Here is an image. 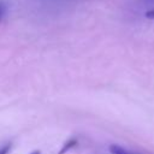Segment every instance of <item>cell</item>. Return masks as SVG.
<instances>
[{"label":"cell","mask_w":154,"mask_h":154,"mask_svg":"<svg viewBox=\"0 0 154 154\" xmlns=\"http://www.w3.org/2000/svg\"><path fill=\"white\" fill-rule=\"evenodd\" d=\"M147 4H154V0H146Z\"/></svg>","instance_id":"cell-7"},{"label":"cell","mask_w":154,"mask_h":154,"mask_svg":"<svg viewBox=\"0 0 154 154\" xmlns=\"http://www.w3.org/2000/svg\"><path fill=\"white\" fill-rule=\"evenodd\" d=\"M109 153L111 154H136V153L130 152V150H128V149H125L118 144H111L109 146Z\"/></svg>","instance_id":"cell-1"},{"label":"cell","mask_w":154,"mask_h":154,"mask_svg":"<svg viewBox=\"0 0 154 154\" xmlns=\"http://www.w3.org/2000/svg\"><path fill=\"white\" fill-rule=\"evenodd\" d=\"M29 154H41V150H34V152H31Z\"/></svg>","instance_id":"cell-6"},{"label":"cell","mask_w":154,"mask_h":154,"mask_svg":"<svg viewBox=\"0 0 154 154\" xmlns=\"http://www.w3.org/2000/svg\"><path fill=\"white\" fill-rule=\"evenodd\" d=\"M76 144H77V140H75V138H70L67 142H65V143H64V146H63V148L60 149L59 154H65V153H66V152H69L71 148L76 147Z\"/></svg>","instance_id":"cell-2"},{"label":"cell","mask_w":154,"mask_h":154,"mask_svg":"<svg viewBox=\"0 0 154 154\" xmlns=\"http://www.w3.org/2000/svg\"><path fill=\"white\" fill-rule=\"evenodd\" d=\"M10 148H11V146H10V144H5L4 147H1V148H0V154H7V153H8V150H10Z\"/></svg>","instance_id":"cell-4"},{"label":"cell","mask_w":154,"mask_h":154,"mask_svg":"<svg viewBox=\"0 0 154 154\" xmlns=\"http://www.w3.org/2000/svg\"><path fill=\"white\" fill-rule=\"evenodd\" d=\"M146 17L149 18V19H154V7L146 12Z\"/></svg>","instance_id":"cell-5"},{"label":"cell","mask_w":154,"mask_h":154,"mask_svg":"<svg viewBox=\"0 0 154 154\" xmlns=\"http://www.w3.org/2000/svg\"><path fill=\"white\" fill-rule=\"evenodd\" d=\"M5 13H6V4L4 0H0V22L5 17Z\"/></svg>","instance_id":"cell-3"}]
</instances>
